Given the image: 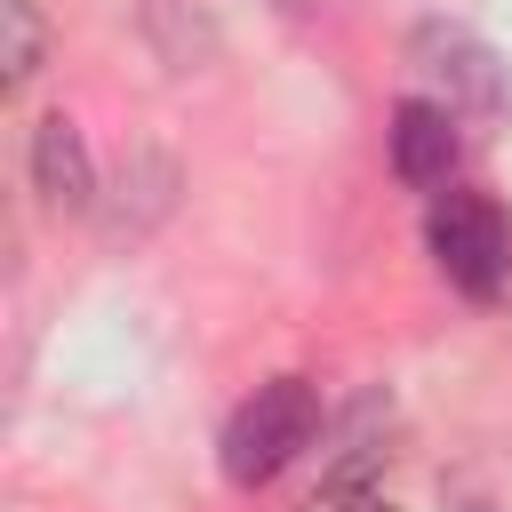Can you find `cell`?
I'll return each instance as SVG.
<instances>
[{
    "instance_id": "cell-1",
    "label": "cell",
    "mask_w": 512,
    "mask_h": 512,
    "mask_svg": "<svg viewBox=\"0 0 512 512\" xmlns=\"http://www.w3.org/2000/svg\"><path fill=\"white\" fill-rule=\"evenodd\" d=\"M312 432H320V392H312L304 376L256 384V392L232 408V424H224V480H232V488L280 480V472L312 448Z\"/></svg>"
},
{
    "instance_id": "cell-2",
    "label": "cell",
    "mask_w": 512,
    "mask_h": 512,
    "mask_svg": "<svg viewBox=\"0 0 512 512\" xmlns=\"http://www.w3.org/2000/svg\"><path fill=\"white\" fill-rule=\"evenodd\" d=\"M424 240H432V264H440L472 304L504 296V280H512V224H504L496 200H480V192H440Z\"/></svg>"
},
{
    "instance_id": "cell-3",
    "label": "cell",
    "mask_w": 512,
    "mask_h": 512,
    "mask_svg": "<svg viewBox=\"0 0 512 512\" xmlns=\"http://www.w3.org/2000/svg\"><path fill=\"white\" fill-rule=\"evenodd\" d=\"M408 64H416V80L432 88L440 112H456V120H496V112H504V64H496V48L472 40L464 24H448V16L416 24V32H408Z\"/></svg>"
},
{
    "instance_id": "cell-4",
    "label": "cell",
    "mask_w": 512,
    "mask_h": 512,
    "mask_svg": "<svg viewBox=\"0 0 512 512\" xmlns=\"http://www.w3.org/2000/svg\"><path fill=\"white\" fill-rule=\"evenodd\" d=\"M384 144H392V176H400L408 192H440V184L456 176V112H440L432 96L392 104Z\"/></svg>"
},
{
    "instance_id": "cell-5",
    "label": "cell",
    "mask_w": 512,
    "mask_h": 512,
    "mask_svg": "<svg viewBox=\"0 0 512 512\" xmlns=\"http://www.w3.org/2000/svg\"><path fill=\"white\" fill-rule=\"evenodd\" d=\"M32 192H40L56 216H88V208H96V160H88V136H80L64 112H48V120L32 128Z\"/></svg>"
},
{
    "instance_id": "cell-6",
    "label": "cell",
    "mask_w": 512,
    "mask_h": 512,
    "mask_svg": "<svg viewBox=\"0 0 512 512\" xmlns=\"http://www.w3.org/2000/svg\"><path fill=\"white\" fill-rule=\"evenodd\" d=\"M168 208H176V160L152 152V144H136V152L120 160V200L104 208V232H112V240H144Z\"/></svg>"
},
{
    "instance_id": "cell-7",
    "label": "cell",
    "mask_w": 512,
    "mask_h": 512,
    "mask_svg": "<svg viewBox=\"0 0 512 512\" xmlns=\"http://www.w3.org/2000/svg\"><path fill=\"white\" fill-rule=\"evenodd\" d=\"M0 64H8V88H24L48 64V24L32 0H0Z\"/></svg>"
},
{
    "instance_id": "cell-8",
    "label": "cell",
    "mask_w": 512,
    "mask_h": 512,
    "mask_svg": "<svg viewBox=\"0 0 512 512\" xmlns=\"http://www.w3.org/2000/svg\"><path fill=\"white\" fill-rule=\"evenodd\" d=\"M304 512H392V504H384V488L368 480V464H336V472L312 488Z\"/></svg>"
},
{
    "instance_id": "cell-9",
    "label": "cell",
    "mask_w": 512,
    "mask_h": 512,
    "mask_svg": "<svg viewBox=\"0 0 512 512\" xmlns=\"http://www.w3.org/2000/svg\"><path fill=\"white\" fill-rule=\"evenodd\" d=\"M272 8H320V0H272Z\"/></svg>"
},
{
    "instance_id": "cell-10",
    "label": "cell",
    "mask_w": 512,
    "mask_h": 512,
    "mask_svg": "<svg viewBox=\"0 0 512 512\" xmlns=\"http://www.w3.org/2000/svg\"><path fill=\"white\" fill-rule=\"evenodd\" d=\"M456 512H496V504H456Z\"/></svg>"
},
{
    "instance_id": "cell-11",
    "label": "cell",
    "mask_w": 512,
    "mask_h": 512,
    "mask_svg": "<svg viewBox=\"0 0 512 512\" xmlns=\"http://www.w3.org/2000/svg\"><path fill=\"white\" fill-rule=\"evenodd\" d=\"M152 8H160V0H152Z\"/></svg>"
}]
</instances>
